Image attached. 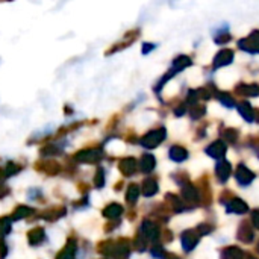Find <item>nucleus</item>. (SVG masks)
I'll return each instance as SVG.
<instances>
[{
  "label": "nucleus",
  "mask_w": 259,
  "mask_h": 259,
  "mask_svg": "<svg viewBox=\"0 0 259 259\" xmlns=\"http://www.w3.org/2000/svg\"><path fill=\"white\" fill-rule=\"evenodd\" d=\"M237 179L241 185H247L255 179V175L252 171H249L244 165H240L237 170Z\"/></svg>",
  "instance_id": "nucleus-1"
},
{
  "label": "nucleus",
  "mask_w": 259,
  "mask_h": 259,
  "mask_svg": "<svg viewBox=\"0 0 259 259\" xmlns=\"http://www.w3.org/2000/svg\"><path fill=\"white\" fill-rule=\"evenodd\" d=\"M162 138H165V131L152 132L147 138H144V144H147V147H155L158 143L162 141Z\"/></svg>",
  "instance_id": "nucleus-2"
},
{
  "label": "nucleus",
  "mask_w": 259,
  "mask_h": 259,
  "mask_svg": "<svg viewBox=\"0 0 259 259\" xmlns=\"http://www.w3.org/2000/svg\"><path fill=\"white\" fill-rule=\"evenodd\" d=\"M232 58H234V53L231 50H223V52H220L215 56V62L214 64H215V67H222V65L229 64L232 61Z\"/></svg>",
  "instance_id": "nucleus-3"
},
{
  "label": "nucleus",
  "mask_w": 259,
  "mask_h": 259,
  "mask_svg": "<svg viewBox=\"0 0 259 259\" xmlns=\"http://www.w3.org/2000/svg\"><path fill=\"white\" fill-rule=\"evenodd\" d=\"M208 155L214 156V158H222L225 153H226V144L223 143H215V144H211V147H208Z\"/></svg>",
  "instance_id": "nucleus-4"
},
{
  "label": "nucleus",
  "mask_w": 259,
  "mask_h": 259,
  "mask_svg": "<svg viewBox=\"0 0 259 259\" xmlns=\"http://www.w3.org/2000/svg\"><path fill=\"white\" fill-rule=\"evenodd\" d=\"M182 243H184V249H185L187 252H188V250H193V249L196 247V244H197V237H196V234H193V232L184 234Z\"/></svg>",
  "instance_id": "nucleus-5"
},
{
  "label": "nucleus",
  "mask_w": 259,
  "mask_h": 259,
  "mask_svg": "<svg viewBox=\"0 0 259 259\" xmlns=\"http://www.w3.org/2000/svg\"><path fill=\"white\" fill-rule=\"evenodd\" d=\"M243 42H247V47L244 50H250V52H259V32H255L252 36L243 39Z\"/></svg>",
  "instance_id": "nucleus-6"
},
{
  "label": "nucleus",
  "mask_w": 259,
  "mask_h": 259,
  "mask_svg": "<svg viewBox=\"0 0 259 259\" xmlns=\"http://www.w3.org/2000/svg\"><path fill=\"white\" fill-rule=\"evenodd\" d=\"M229 173H231V165L229 162L223 161L217 165V176L220 178V181H226L229 178Z\"/></svg>",
  "instance_id": "nucleus-7"
},
{
  "label": "nucleus",
  "mask_w": 259,
  "mask_h": 259,
  "mask_svg": "<svg viewBox=\"0 0 259 259\" xmlns=\"http://www.w3.org/2000/svg\"><path fill=\"white\" fill-rule=\"evenodd\" d=\"M228 211L243 214V212H247V206H246V203H244V202H241V200H238V199H237V200H232V203H229Z\"/></svg>",
  "instance_id": "nucleus-8"
},
{
  "label": "nucleus",
  "mask_w": 259,
  "mask_h": 259,
  "mask_svg": "<svg viewBox=\"0 0 259 259\" xmlns=\"http://www.w3.org/2000/svg\"><path fill=\"white\" fill-rule=\"evenodd\" d=\"M170 156H171L175 161H184V159L188 156V153H187V150L182 149V147H173V149L170 150Z\"/></svg>",
  "instance_id": "nucleus-9"
},
{
  "label": "nucleus",
  "mask_w": 259,
  "mask_h": 259,
  "mask_svg": "<svg viewBox=\"0 0 259 259\" xmlns=\"http://www.w3.org/2000/svg\"><path fill=\"white\" fill-rule=\"evenodd\" d=\"M240 114H241L246 120H249V121L253 120V111H252V108H250L247 103H241V105H240Z\"/></svg>",
  "instance_id": "nucleus-10"
},
{
  "label": "nucleus",
  "mask_w": 259,
  "mask_h": 259,
  "mask_svg": "<svg viewBox=\"0 0 259 259\" xmlns=\"http://www.w3.org/2000/svg\"><path fill=\"white\" fill-rule=\"evenodd\" d=\"M225 259H241V252L238 249H229L226 253H225Z\"/></svg>",
  "instance_id": "nucleus-11"
},
{
  "label": "nucleus",
  "mask_w": 259,
  "mask_h": 259,
  "mask_svg": "<svg viewBox=\"0 0 259 259\" xmlns=\"http://www.w3.org/2000/svg\"><path fill=\"white\" fill-rule=\"evenodd\" d=\"M153 165H155L153 158H152V156H146V159L143 161V168H144V171H150V170L153 168Z\"/></svg>",
  "instance_id": "nucleus-12"
},
{
  "label": "nucleus",
  "mask_w": 259,
  "mask_h": 259,
  "mask_svg": "<svg viewBox=\"0 0 259 259\" xmlns=\"http://www.w3.org/2000/svg\"><path fill=\"white\" fill-rule=\"evenodd\" d=\"M253 222H255L256 228H259V211H256V212L253 214Z\"/></svg>",
  "instance_id": "nucleus-13"
},
{
  "label": "nucleus",
  "mask_w": 259,
  "mask_h": 259,
  "mask_svg": "<svg viewBox=\"0 0 259 259\" xmlns=\"http://www.w3.org/2000/svg\"><path fill=\"white\" fill-rule=\"evenodd\" d=\"M250 259H255V258H250Z\"/></svg>",
  "instance_id": "nucleus-14"
}]
</instances>
